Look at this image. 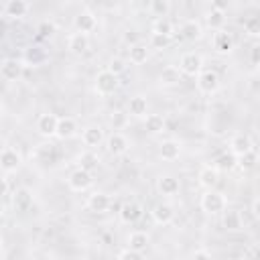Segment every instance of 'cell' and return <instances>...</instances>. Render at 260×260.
<instances>
[{"mask_svg": "<svg viewBox=\"0 0 260 260\" xmlns=\"http://www.w3.org/2000/svg\"><path fill=\"white\" fill-rule=\"evenodd\" d=\"M199 205H201V209H203L205 213H211V215L223 213V211L228 209L225 195H223L221 191H215V189L205 191V193L201 195V199H199Z\"/></svg>", "mask_w": 260, "mask_h": 260, "instance_id": "cell-1", "label": "cell"}, {"mask_svg": "<svg viewBox=\"0 0 260 260\" xmlns=\"http://www.w3.org/2000/svg\"><path fill=\"white\" fill-rule=\"evenodd\" d=\"M118 87H120V77L118 75H114L110 69L98 71L95 81H93V89H95L98 95H112Z\"/></svg>", "mask_w": 260, "mask_h": 260, "instance_id": "cell-2", "label": "cell"}, {"mask_svg": "<svg viewBox=\"0 0 260 260\" xmlns=\"http://www.w3.org/2000/svg\"><path fill=\"white\" fill-rule=\"evenodd\" d=\"M179 69L183 75H189V77H197L201 71H203V57L195 51H189V53H183L181 59H179Z\"/></svg>", "mask_w": 260, "mask_h": 260, "instance_id": "cell-3", "label": "cell"}, {"mask_svg": "<svg viewBox=\"0 0 260 260\" xmlns=\"http://www.w3.org/2000/svg\"><path fill=\"white\" fill-rule=\"evenodd\" d=\"M195 85H197V89H199L201 93H205V95L215 93V91L219 89V75H217V71H213V69H203V71L197 75Z\"/></svg>", "mask_w": 260, "mask_h": 260, "instance_id": "cell-4", "label": "cell"}, {"mask_svg": "<svg viewBox=\"0 0 260 260\" xmlns=\"http://www.w3.org/2000/svg\"><path fill=\"white\" fill-rule=\"evenodd\" d=\"M67 185H69V189H71V191H77V193L87 191V189L93 185V175H91V171H85V169L77 167V169L69 175Z\"/></svg>", "mask_w": 260, "mask_h": 260, "instance_id": "cell-5", "label": "cell"}, {"mask_svg": "<svg viewBox=\"0 0 260 260\" xmlns=\"http://www.w3.org/2000/svg\"><path fill=\"white\" fill-rule=\"evenodd\" d=\"M118 215H120V221H122V223L132 225V223H136V221L142 219V215H144V207H142L138 201H126V203H122Z\"/></svg>", "mask_w": 260, "mask_h": 260, "instance_id": "cell-6", "label": "cell"}, {"mask_svg": "<svg viewBox=\"0 0 260 260\" xmlns=\"http://www.w3.org/2000/svg\"><path fill=\"white\" fill-rule=\"evenodd\" d=\"M22 165V156L16 148L12 146H4L2 148V154H0V167H2V173L8 175V173H14L18 171V167Z\"/></svg>", "mask_w": 260, "mask_h": 260, "instance_id": "cell-7", "label": "cell"}, {"mask_svg": "<svg viewBox=\"0 0 260 260\" xmlns=\"http://www.w3.org/2000/svg\"><path fill=\"white\" fill-rule=\"evenodd\" d=\"M73 26H75V32L89 35L91 30H95L98 20H95L93 12H89V10H81V12L75 14V18H73Z\"/></svg>", "mask_w": 260, "mask_h": 260, "instance_id": "cell-8", "label": "cell"}, {"mask_svg": "<svg viewBox=\"0 0 260 260\" xmlns=\"http://www.w3.org/2000/svg\"><path fill=\"white\" fill-rule=\"evenodd\" d=\"M22 69H24L22 61H18V59H4L2 65H0V75L6 81H16L22 75Z\"/></svg>", "mask_w": 260, "mask_h": 260, "instance_id": "cell-9", "label": "cell"}, {"mask_svg": "<svg viewBox=\"0 0 260 260\" xmlns=\"http://www.w3.org/2000/svg\"><path fill=\"white\" fill-rule=\"evenodd\" d=\"M106 146H108V152H110V154L120 156V154H124V152L128 150L130 140H128L126 134H122V132H112V134L108 136V140H106Z\"/></svg>", "mask_w": 260, "mask_h": 260, "instance_id": "cell-10", "label": "cell"}, {"mask_svg": "<svg viewBox=\"0 0 260 260\" xmlns=\"http://www.w3.org/2000/svg\"><path fill=\"white\" fill-rule=\"evenodd\" d=\"M252 140L248 134H234L232 140H230V152L234 156H244L248 152H252Z\"/></svg>", "mask_w": 260, "mask_h": 260, "instance_id": "cell-11", "label": "cell"}, {"mask_svg": "<svg viewBox=\"0 0 260 260\" xmlns=\"http://www.w3.org/2000/svg\"><path fill=\"white\" fill-rule=\"evenodd\" d=\"M110 195H106V193H102V191H93L89 197H87V201H85V205H87V209L89 211H93V213H104V211H108L110 209Z\"/></svg>", "mask_w": 260, "mask_h": 260, "instance_id": "cell-12", "label": "cell"}, {"mask_svg": "<svg viewBox=\"0 0 260 260\" xmlns=\"http://www.w3.org/2000/svg\"><path fill=\"white\" fill-rule=\"evenodd\" d=\"M67 49L73 55H83L89 49V37L83 32H71L67 37Z\"/></svg>", "mask_w": 260, "mask_h": 260, "instance_id": "cell-13", "label": "cell"}, {"mask_svg": "<svg viewBox=\"0 0 260 260\" xmlns=\"http://www.w3.org/2000/svg\"><path fill=\"white\" fill-rule=\"evenodd\" d=\"M57 124H59V116L55 114H41L37 120V130L43 136H55L57 134Z\"/></svg>", "mask_w": 260, "mask_h": 260, "instance_id": "cell-14", "label": "cell"}, {"mask_svg": "<svg viewBox=\"0 0 260 260\" xmlns=\"http://www.w3.org/2000/svg\"><path fill=\"white\" fill-rule=\"evenodd\" d=\"M81 142L85 146H89V148L100 146L104 142V130H102V126H95V124L85 126L83 132H81Z\"/></svg>", "mask_w": 260, "mask_h": 260, "instance_id": "cell-15", "label": "cell"}, {"mask_svg": "<svg viewBox=\"0 0 260 260\" xmlns=\"http://www.w3.org/2000/svg\"><path fill=\"white\" fill-rule=\"evenodd\" d=\"M152 219L156 221V223H160V225H169L173 219H175V209H173V205L171 203H156L154 207H152Z\"/></svg>", "mask_w": 260, "mask_h": 260, "instance_id": "cell-16", "label": "cell"}, {"mask_svg": "<svg viewBox=\"0 0 260 260\" xmlns=\"http://www.w3.org/2000/svg\"><path fill=\"white\" fill-rule=\"evenodd\" d=\"M213 49L219 53V55H228L234 51V37L228 32V30H217L213 35Z\"/></svg>", "mask_w": 260, "mask_h": 260, "instance_id": "cell-17", "label": "cell"}, {"mask_svg": "<svg viewBox=\"0 0 260 260\" xmlns=\"http://www.w3.org/2000/svg\"><path fill=\"white\" fill-rule=\"evenodd\" d=\"M197 181H199V185L205 189V191H209V189H215V185L219 183V171L215 169V167H203L201 171H199V175H197Z\"/></svg>", "mask_w": 260, "mask_h": 260, "instance_id": "cell-18", "label": "cell"}, {"mask_svg": "<svg viewBox=\"0 0 260 260\" xmlns=\"http://www.w3.org/2000/svg\"><path fill=\"white\" fill-rule=\"evenodd\" d=\"M77 122H75V118H71V116H63V118H59V124H57V138H61V140H67V138H73L75 134H77Z\"/></svg>", "mask_w": 260, "mask_h": 260, "instance_id": "cell-19", "label": "cell"}, {"mask_svg": "<svg viewBox=\"0 0 260 260\" xmlns=\"http://www.w3.org/2000/svg\"><path fill=\"white\" fill-rule=\"evenodd\" d=\"M148 242H150L148 234H146V232H140V230L132 232V234L128 236V240H126V244H128V250H132V252H138V254H144V252H146V248H148Z\"/></svg>", "mask_w": 260, "mask_h": 260, "instance_id": "cell-20", "label": "cell"}, {"mask_svg": "<svg viewBox=\"0 0 260 260\" xmlns=\"http://www.w3.org/2000/svg\"><path fill=\"white\" fill-rule=\"evenodd\" d=\"M181 77H183V73H181L179 67L167 65V67L160 71V75H158V83H160L162 87H175V85H179Z\"/></svg>", "mask_w": 260, "mask_h": 260, "instance_id": "cell-21", "label": "cell"}, {"mask_svg": "<svg viewBox=\"0 0 260 260\" xmlns=\"http://www.w3.org/2000/svg\"><path fill=\"white\" fill-rule=\"evenodd\" d=\"M28 8H30V6H28V2H24V0H10V2L4 4L2 12H4L6 18H22V16H26Z\"/></svg>", "mask_w": 260, "mask_h": 260, "instance_id": "cell-22", "label": "cell"}, {"mask_svg": "<svg viewBox=\"0 0 260 260\" xmlns=\"http://www.w3.org/2000/svg\"><path fill=\"white\" fill-rule=\"evenodd\" d=\"M181 37L187 41H199L203 37V26L201 22H197L195 18H189L181 24Z\"/></svg>", "mask_w": 260, "mask_h": 260, "instance_id": "cell-23", "label": "cell"}, {"mask_svg": "<svg viewBox=\"0 0 260 260\" xmlns=\"http://www.w3.org/2000/svg\"><path fill=\"white\" fill-rule=\"evenodd\" d=\"M221 225H223L228 232H240L242 225H244L242 213H240L238 209H225V211H223V217H221Z\"/></svg>", "mask_w": 260, "mask_h": 260, "instance_id": "cell-24", "label": "cell"}, {"mask_svg": "<svg viewBox=\"0 0 260 260\" xmlns=\"http://www.w3.org/2000/svg\"><path fill=\"white\" fill-rule=\"evenodd\" d=\"M181 154V144L177 140H162L158 146V156L162 160H175Z\"/></svg>", "mask_w": 260, "mask_h": 260, "instance_id": "cell-25", "label": "cell"}, {"mask_svg": "<svg viewBox=\"0 0 260 260\" xmlns=\"http://www.w3.org/2000/svg\"><path fill=\"white\" fill-rule=\"evenodd\" d=\"M146 112H148V102H146L144 95H134V98H130V102H128V114H130V116H134V118H144Z\"/></svg>", "mask_w": 260, "mask_h": 260, "instance_id": "cell-26", "label": "cell"}, {"mask_svg": "<svg viewBox=\"0 0 260 260\" xmlns=\"http://www.w3.org/2000/svg\"><path fill=\"white\" fill-rule=\"evenodd\" d=\"M156 187H158V191H160L162 195L171 197V195L179 193V179H175L173 175H162V177H158Z\"/></svg>", "mask_w": 260, "mask_h": 260, "instance_id": "cell-27", "label": "cell"}, {"mask_svg": "<svg viewBox=\"0 0 260 260\" xmlns=\"http://www.w3.org/2000/svg\"><path fill=\"white\" fill-rule=\"evenodd\" d=\"M30 203H32V193L28 191V189H16L14 191V195H12V205H14V209H20V211H26L28 207H30Z\"/></svg>", "mask_w": 260, "mask_h": 260, "instance_id": "cell-28", "label": "cell"}, {"mask_svg": "<svg viewBox=\"0 0 260 260\" xmlns=\"http://www.w3.org/2000/svg\"><path fill=\"white\" fill-rule=\"evenodd\" d=\"M128 57H130V63L142 65V63H146V59H148V47H146L144 43H138V45H134V47L128 49Z\"/></svg>", "mask_w": 260, "mask_h": 260, "instance_id": "cell-29", "label": "cell"}, {"mask_svg": "<svg viewBox=\"0 0 260 260\" xmlns=\"http://www.w3.org/2000/svg\"><path fill=\"white\" fill-rule=\"evenodd\" d=\"M205 22H207V26L211 28V30H221V26H223V22H225V12L223 10H217V8H211L209 12H207V16H205Z\"/></svg>", "mask_w": 260, "mask_h": 260, "instance_id": "cell-30", "label": "cell"}, {"mask_svg": "<svg viewBox=\"0 0 260 260\" xmlns=\"http://www.w3.org/2000/svg\"><path fill=\"white\" fill-rule=\"evenodd\" d=\"M217 171H232L238 167V156H234L232 152H221L217 158H215V165H213Z\"/></svg>", "mask_w": 260, "mask_h": 260, "instance_id": "cell-31", "label": "cell"}, {"mask_svg": "<svg viewBox=\"0 0 260 260\" xmlns=\"http://www.w3.org/2000/svg\"><path fill=\"white\" fill-rule=\"evenodd\" d=\"M144 126L150 134H158L165 130V118L160 114H148L146 120H144Z\"/></svg>", "mask_w": 260, "mask_h": 260, "instance_id": "cell-32", "label": "cell"}, {"mask_svg": "<svg viewBox=\"0 0 260 260\" xmlns=\"http://www.w3.org/2000/svg\"><path fill=\"white\" fill-rule=\"evenodd\" d=\"M148 10H150L154 16L165 18V16L169 14V10H171V2H169V0H152V2L148 4Z\"/></svg>", "mask_w": 260, "mask_h": 260, "instance_id": "cell-33", "label": "cell"}, {"mask_svg": "<svg viewBox=\"0 0 260 260\" xmlns=\"http://www.w3.org/2000/svg\"><path fill=\"white\" fill-rule=\"evenodd\" d=\"M152 32H156V35H165V37H173L175 26H173V22L167 20V18H156L154 24H152Z\"/></svg>", "mask_w": 260, "mask_h": 260, "instance_id": "cell-34", "label": "cell"}, {"mask_svg": "<svg viewBox=\"0 0 260 260\" xmlns=\"http://www.w3.org/2000/svg\"><path fill=\"white\" fill-rule=\"evenodd\" d=\"M244 30L250 37H260V14H252L244 20Z\"/></svg>", "mask_w": 260, "mask_h": 260, "instance_id": "cell-35", "label": "cell"}, {"mask_svg": "<svg viewBox=\"0 0 260 260\" xmlns=\"http://www.w3.org/2000/svg\"><path fill=\"white\" fill-rule=\"evenodd\" d=\"M171 39H173V37H165V35L152 32V35H150V47L156 49V51H162V49H167V47L171 45Z\"/></svg>", "mask_w": 260, "mask_h": 260, "instance_id": "cell-36", "label": "cell"}, {"mask_svg": "<svg viewBox=\"0 0 260 260\" xmlns=\"http://www.w3.org/2000/svg\"><path fill=\"white\" fill-rule=\"evenodd\" d=\"M79 167L85 169V171L95 169V167H98V156H95L93 152H83V154L79 156Z\"/></svg>", "mask_w": 260, "mask_h": 260, "instance_id": "cell-37", "label": "cell"}, {"mask_svg": "<svg viewBox=\"0 0 260 260\" xmlns=\"http://www.w3.org/2000/svg\"><path fill=\"white\" fill-rule=\"evenodd\" d=\"M256 160H258V154L252 150V152H248V154H244V156H238V167H242V169H252V167L256 165Z\"/></svg>", "mask_w": 260, "mask_h": 260, "instance_id": "cell-38", "label": "cell"}, {"mask_svg": "<svg viewBox=\"0 0 260 260\" xmlns=\"http://www.w3.org/2000/svg\"><path fill=\"white\" fill-rule=\"evenodd\" d=\"M110 126H112L114 130L124 128V126H126V114H124V112H114V114L110 116Z\"/></svg>", "mask_w": 260, "mask_h": 260, "instance_id": "cell-39", "label": "cell"}, {"mask_svg": "<svg viewBox=\"0 0 260 260\" xmlns=\"http://www.w3.org/2000/svg\"><path fill=\"white\" fill-rule=\"evenodd\" d=\"M108 69L114 73V75H118L120 77V73H124V69H126V65H124V61L120 59V57H114L112 61H110V65H108Z\"/></svg>", "mask_w": 260, "mask_h": 260, "instance_id": "cell-40", "label": "cell"}, {"mask_svg": "<svg viewBox=\"0 0 260 260\" xmlns=\"http://www.w3.org/2000/svg\"><path fill=\"white\" fill-rule=\"evenodd\" d=\"M39 35H41V37H53V35H55V24H53L51 20H43V22L39 24Z\"/></svg>", "mask_w": 260, "mask_h": 260, "instance_id": "cell-41", "label": "cell"}, {"mask_svg": "<svg viewBox=\"0 0 260 260\" xmlns=\"http://www.w3.org/2000/svg\"><path fill=\"white\" fill-rule=\"evenodd\" d=\"M118 260H144V256L142 254H138V252H132V250H124V252H120L118 254Z\"/></svg>", "mask_w": 260, "mask_h": 260, "instance_id": "cell-42", "label": "cell"}, {"mask_svg": "<svg viewBox=\"0 0 260 260\" xmlns=\"http://www.w3.org/2000/svg\"><path fill=\"white\" fill-rule=\"evenodd\" d=\"M246 260H260V244H252L246 250Z\"/></svg>", "mask_w": 260, "mask_h": 260, "instance_id": "cell-43", "label": "cell"}, {"mask_svg": "<svg viewBox=\"0 0 260 260\" xmlns=\"http://www.w3.org/2000/svg\"><path fill=\"white\" fill-rule=\"evenodd\" d=\"M39 49H41V47H32V49L28 51V55H26V59L32 61V65H37V63H41V61L45 59V55H39Z\"/></svg>", "mask_w": 260, "mask_h": 260, "instance_id": "cell-44", "label": "cell"}, {"mask_svg": "<svg viewBox=\"0 0 260 260\" xmlns=\"http://www.w3.org/2000/svg\"><path fill=\"white\" fill-rule=\"evenodd\" d=\"M124 43L130 45V47L138 45V43H140V41H138V32H136V30H128V32H124Z\"/></svg>", "mask_w": 260, "mask_h": 260, "instance_id": "cell-45", "label": "cell"}, {"mask_svg": "<svg viewBox=\"0 0 260 260\" xmlns=\"http://www.w3.org/2000/svg\"><path fill=\"white\" fill-rule=\"evenodd\" d=\"M250 61H252V65H260V43H256L250 49Z\"/></svg>", "mask_w": 260, "mask_h": 260, "instance_id": "cell-46", "label": "cell"}, {"mask_svg": "<svg viewBox=\"0 0 260 260\" xmlns=\"http://www.w3.org/2000/svg\"><path fill=\"white\" fill-rule=\"evenodd\" d=\"M189 260H213V258H211V254H209L207 250H195V252L189 256Z\"/></svg>", "mask_w": 260, "mask_h": 260, "instance_id": "cell-47", "label": "cell"}, {"mask_svg": "<svg viewBox=\"0 0 260 260\" xmlns=\"http://www.w3.org/2000/svg\"><path fill=\"white\" fill-rule=\"evenodd\" d=\"M252 213H254V217L260 219V197L254 199V203H252Z\"/></svg>", "mask_w": 260, "mask_h": 260, "instance_id": "cell-48", "label": "cell"}]
</instances>
